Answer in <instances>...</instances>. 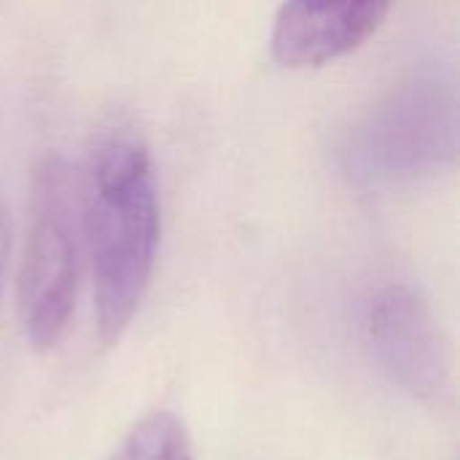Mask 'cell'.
<instances>
[{"label": "cell", "instance_id": "8992f818", "mask_svg": "<svg viewBox=\"0 0 460 460\" xmlns=\"http://www.w3.org/2000/svg\"><path fill=\"white\" fill-rule=\"evenodd\" d=\"M8 256H11V213H8L5 202L0 199V288L5 280Z\"/></svg>", "mask_w": 460, "mask_h": 460}, {"label": "cell", "instance_id": "7a4b0ae2", "mask_svg": "<svg viewBox=\"0 0 460 460\" xmlns=\"http://www.w3.org/2000/svg\"><path fill=\"white\" fill-rule=\"evenodd\" d=\"M81 267L78 181L62 156L49 154L32 175L27 240L19 261L16 302L27 340L51 350L73 315Z\"/></svg>", "mask_w": 460, "mask_h": 460}, {"label": "cell", "instance_id": "3957f363", "mask_svg": "<svg viewBox=\"0 0 460 460\" xmlns=\"http://www.w3.org/2000/svg\"><path fill=\"white\" fill-rule=\"evenodd\" d=\"M453 102L434 84H410L361 127L348 151L364 175L394 181L426 172L453 154Z\"/></svg>", "mask_w": 460, "mask_h": 460}, {"label": "cell", "instance_id": "6da1fadb", "mask_svg": "<svg viewBox=\"0 0 460 460\" xmlns=\"http://www.w3.org/2000/svg\"><path fill=\"white\" fill-rule=\"evenodd\" d=\"M78 218L92 267L97 334L111 348L143 305L162 232L151 154L132 127L113 124L94 137L78 183Z\"/></svg>", "mask_w": 460, "mask_h": 460}, {"label": "cell", "instance_id": "5b68a950", "mask_svg": "<svg viewBox=\"0 0 460 460\" xmlns=\"http://www.w3.org/2000/svg\"><path fill=\"white\" fill-rule=\"evenodd\" d=\"M108 460H194V453L183 420L162 410L137 420Z\"/></svg>", "mask_w": 460, "mask_h": 460}, {"label": "cell", "instance_id": "277c9868", "mask_svg": "<svg viewBox=\"0 0 460 460\" xmlns=\"http://www.w3.org/2000/svg\"><path fill=\"white\" fill-rule=\"evenodd\" d=\"M391 0H286L272 27V57L283 67H321L367 43Z\"/></svg>", "mask_w": 460, "mask_h": 460}]
</instances>
